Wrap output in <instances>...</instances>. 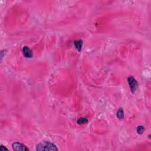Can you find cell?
Here are the masks:
<instances>
[{"instance_id": "cell-1", "label": "cell", "mask_w": 151, "mask_h": 151, "mask_svg": "<svg viewBox=\"0 0 151 151\" xmlns=\"http://www.w3.org/2000/svg\"><path fill=\"white\" fill-rule=\"evenodd\" d=\"M36 150L42 151V150H58L56 145L54 143L50 142L49 141H43L36 145L35 148Z\"/></svg>"}, {"instance_id": "cell-2", "label": "cell", "mask_w": 151, "mask_h": 151, "mask_svg": "<svg viewBox=\"0 0 151 151\" xmlns=\"http://www.w3.org/2000/svg\"><path fill=\"white\" fill-rule=\"evenodd\" d=\"M128 82L129 85V87L132 93H135L138 87V83L133 76H130L128 78Z\"/></svg>"}, {"instance_id": "cell-3", "label": "cell", "mask_w": 151, "mask_h": 151, "mask_svg": "<svg viewBox=\"0 0 151 151\" xmlns=\"http://www.w3.org/2000/svg\"><path fill=\"white\" fill-rule=\"evenodd\" d=\"M12 149L17 151H29V149L25 145L20 142H14L12 144Z\"/></svg>"}, {"instance_id": "cell-4", "label": "cell", "mask_w": 151, "mask_h": 151, "mask_svg": "<svg viewBox=\"0 0 151 151\" xmlns=\"http://www.w3.org/2000/svg\"><path fill=\"white\" fill-rule=\"evenodd\" d=\"M23 54L26 58H31L33 56V53L30 48L27 46H24L23 48Z\"/></svg>"}, {"instance_id": "cell-5", "label": "cell", "mask_w": 151, "mask_h": 151, "mask_svg": "<svg viewBox=\"0 0 151 151\" xmlns=\"http://www.w3.org/2000/svg\"><path fill=\"white\" fill-rule=\"evenodd\" d=\"M83 44V42L82 40H76V41H74V47H75V48L79 51H81Z\"/></svg>"}, {"instance_id": "cell-6", "label": "cell", "mask_w": 151, "mask_h": 151, "mask_svg": "<svg viewBox=\"0 0 151 151\" xmlns=\"http://www.w3.org/2000/svg\"><path fill=\"white\" fill-rule=\"evenodd\" d=\"M116 116L117 118L120 120H122V119H123L124 117V112L122 108H120L118 111L116 113Z\"/></svg>"}, {"instance_id": "cell-7", "label": "cell", "mask_w": 151, "mask_h": 151, "mask_svg": "<svg viewBox=\"0 0 151 151\" xmlns=\"http://www.w3.org/2000/svg\"><path fill=\"white\" fill-rule=\"evenodd\" d=\"M88 119L86 118V117H80V118L78 119L77 123L78 125H81L87 123L88 122Z\"/></svg>"}, {"instance_id": "cell-8", "label": "cell", "mask_w": 151, "mask_h": 151, "mask_svg": "<svg viewBox=\"0 0 151 151\" xmlns=\"http://www.w3.org/2000/svg\"><path fill=\"white\" fill-rule=\"evenodd\" d=\"M144 130H145V128L143 126H138L136 131H137V133L138 134H140V135L142 134L143 133V132H144Z\"/></svg>"}, {"instance_id": "cell-9", "label": "cell", "mask_w": 151, "mask_h": 151, "mask_svg": "<svg viewBox=\"0 0 151 151\" xmlns=\"http://www.w3.org/2000/svg\"><path fill=\"white\" fill-rule=\"evenodd\" d=\"M0 148H1V150H3V151L5 150H8V149H7L6 148V147H5L4 146H3V145H1V147H0Z\"/></svg>"}]
</instances>
